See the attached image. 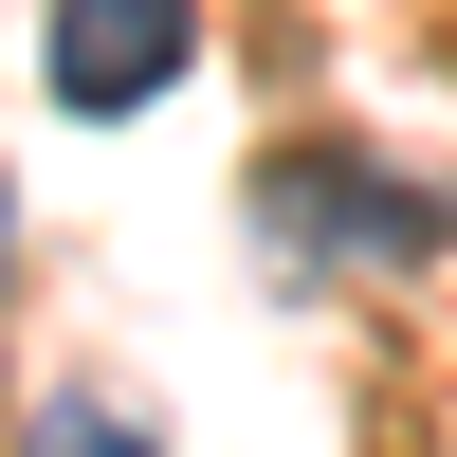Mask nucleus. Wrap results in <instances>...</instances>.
<instances>
[{"label": "nucleus", "mask_w": 457, "mask_h": 457, "mask_svg": "<svg viewBox=\"0 0 457 457\" xmlns=\"http://www.w3.org/2000/svg\"><path fill=\"white\" fill-rule=\"evenodd\" d=\"M256 238H275V275H421V256H457V202L385 183L366 146H293L256 183Z\"/></svg>", "instance_id": "f257e3e1"}, {"label": "nucleus", "mask_w": 457, "mask_h": 457, "mask_svg": "<svg viewBox=\"0 0 457 457\" xmlns=\"http://www.w3.org/2000/svg\"><path fill=\"white\" fill-rule=\"evenodd\" d=\"M183 55H202V0H55L37 19V92L73 129H129L146 92H183Z\"/></svg>", "instance_id": "f03ea898"}, {"label": "nucleus", "mask_w": 457, "mask_h": 457, "mask_svg": "<svg viewBox=\"0 0 457 457\" xmlns=\"http://www.w3.org/2000/svg\"><path fill=\"white\" fill-rule=\"evenodd\" d=\"M19 457H165V439H146L129 403H37V439H19Z\"/></svg>", "instance_id": "7ed1b4c3"}]
</instances>
